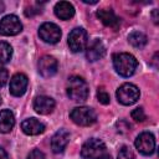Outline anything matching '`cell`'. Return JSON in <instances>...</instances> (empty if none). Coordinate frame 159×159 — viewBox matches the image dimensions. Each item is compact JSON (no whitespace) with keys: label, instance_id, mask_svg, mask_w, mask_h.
<instances>
[{"label":"cell","instance_id":"6da1fadb","mask_svg":"<svg viewBox=\"0 0 159 159\" xmlns=\"http://www.w3.org/2000/svg\"><path fill=\"white\" fill-rule=\"evenodd\" d=\"M113 66L118 75H120L122 77H129L135 72L138 67V61L133 55L120 52L113 55Z\"/></svg>","mask_w":159,"mask_h":159},{"label":"cell","instance_id":"7a4b0ae2","mask_svg":"<svg viewBox=\"0 0 159 159\" xmlns=\"http://www.w3.org/2000/svg\"><path fill=\"white\" fill-rule=\"evenodd\" d=\"M66 92L70 99L75 102H83L87 99L89 89L87 82L80 76H72L68 78L66 84Z\"/></svg>","mask_w":159,"mask_h":159},{"label":"cell","instance_id":"3957f363","mask_svg":"<svg viewBox=\"0 0 159 159\" xmlns=\"http://www.w3.org/2000/svg\"><path fill=\"white\" fill-rule=\"evenodd\" d=\"M81 155L83 159H103L108 155L106 144L97 138L88 139L81 149Z\"/></svg>","mask_w":159,"mask_h":159},{"label":"cell","instance_id":"277c9868","mask_svg":"<svg viewBox=\"0 0 159 159\" xmlns=\"http://www.w3.org/2000/svg\"><path fill=\"white\" fill-rule=\"evenodd\" d=\"M70 117L73 120V123H76L77 125H82V127L92 125L97 120L96 112L92 108L84 107V106L73 108L70 113Z\"/></svg>","mask_w":159,"mask_h":159},{"label":"cell","instance_id":"5b68a950","mask_svg":"<svg viewBox=\"0 0 159 159\" xmlns=\"http://www.w3.org/2000/svg\"><path fill=\"white\" fill-rule=\"evenodd\" d=\"M117 99L119 103L124 106H130L134 104L139 99V89L135 84L133 83H123L118 89H117Z\"/></svg>","mask_w":159,"mask_h":159},{"label":"cell","instance_id":"8992f818","mask_svg":"<svg viewBox=\"0 0 159 159\" xmlns=\"http://www.w3.org/2000/svg\"><path fill=\"white\" fill-rule=\"evenodd\" d=\"M87 32L82 27L73 29L68 35V46L72 52H81L86 48L87 45Z\"/></svg>","mask_w":159,"mask_h":159},{"label":"cell","instance_id":"52a82bcc","mask_svg":"<svg viewBox=\"0 0 159 159\" xmlns=\"http://www.w3.org/2000/svg\"><path fill=\"white\" fill-rule=\"evenodd\" d=\"M22 25L17 16L15 15H6L0 20V34L5 36H14L21 32Z\"/></svg>","mask_w":159,"mask_h":159},{"label":"cell","instance_id":"ba28073f","mask_svg":"<svg viewBox=\"0 0 159 159\" xmlns=\"http://www.w3.org/2000/svg\"><path fill=\"white\" fill-rule=\"evenodd\" d=\"M39 36L47 43H56L61 39V30L53 22H43L39 29Z\"/></svg>","mask_w":159,"mask_h":159},{"label":"cell","instance_id":"9c48e42d","mask_svg":"<svg viewBox=\"0 0 159 159\" xmlns=\"http://www.w3.org/2000/svg\"><path fill=\"white\" fill-rule=\"evenodd\" d=\"M135 148L143 155H152L155 150V139L154 135L149 132L140 133L135 139Z\"/></svg>","mask_w":159,"mask_h":159},{"label":"cell","instance_id":"30bf717a","mask_svg":"<svg viewBox=\"0 0 159 159\" xmlns=\"http://www.w3.org/2000/svg\"><path fill=\"white\" fill-rule=\"evenodd\" d=\"M57 67H58L57 60L52 56H48V55L42 56L37 63V68H39L40 75L46 77V78L52 77L57 72Z\"/></svg>","mask_w":159,"mask_h":159},{"label":"cell","instance_id":"8fae6325","mask_svg":"<svg viewBox=\"0 0 159 159\" xmlns=\"http://www.w3.org/2000/svg\"><path fill=\"white\" fill-rule=\"evenodd\" d=\"M27 83H29V80H27L26 75H24V73L14 75L10 80V93L15 97L22 96L27 88Z\"/></svg>","mask_w":159,"mask_h":159},{"label":"cell","instance_id":"7c38bea8","mask_svg":"<svg viewBox=\"0 0 159 159\" xmlns=\"http://www.w3.org/2000/svg\"><path fill=\"white\" fill-rule=\"evenodd\" d=\"M70 140V133L66 129L57 130L51 138V148L53 153H62Z\"/></svg>","mask_w":159,"mask_h":159},{"label":"cell","instance_id":"4fadbf2b","mask_svg":"<svg viewBox=\"0 0 159 159\" xmlns=\"http://www.w3.org/2000/svg\"><path fill=\"white\" fill-rule=\"evenodd\" d=\"M55 108V101L48 96H39L34 101V109L39 114H48Z\"/></svg>","mask_w":159,"mask_h":159},{"label":"cell","instance_id":"5bb4252c","mask_svg":"<svg viewBox=\"0 0 159 159\" xmlns=\"http://www.w3.org/2000/svg\"><path fill=\"white\" fill-rule=\"evenodd\" d=\"M104 53H106L104 45L102 43V41L96 39L88 45L87 51H86V57L88 61L94 62V61H98L99 58H102L104 56Z\"/></svg>","mask_w":159,"mask_h":159},{"label":"cell","instance_id":"9a60e30c","mask_svg":"<svg viewBox=\"0 0 159 159\" xmlns=\"http://www.w3.org/2000/svg\"><path fill=\"white\" fill-rule=\"evenodd\" d=\"M21 129L27 135H37L45 132V125L36 118H29L21 123Z\"/></svg>","mask_w":159,"mask_h":159},{"label":"cell","instance_id":"2e32d148","mask_svg":"<svg viewBox=\"0 0 159 159\" xmlns=\"http://www.w3.org/2000/svg\"><path fill=\"white\" fill-rule=\"evenodd\" d=\"M97 16L98 19L108 27H112V29H117L119 26V17L114 14V11L112 9H101L97 11Z\"/></svg>","mask_w":159,"mask_h":159},{"label":"cell","instance_id":"e0dca14e","mask_svg":"<svg viewBox=\"0 0 159 159\" xmlns=\"http://www.w3.org/2000/svg\"><path fill=\"white\" fill-rule=\"evenodd\" d=\"M15 125V117L10 109L0 111V133H9Z\"/></svg>","mask_w":159,"mask_h":159},{"label":"cell","instance_id":"ac0fdd59","mask_svg":"<svg viewBox=\"0 0 159 159\" xmlns=\"http://www.w3.org/2000/svg\"><path fill=\"white\" fill-rule=\"evenodd\" d=\"M55 15L62 20H68L75 15V7L67 1H60L55 5Z\"/></svg>","mask_w":159,"mask_h":159},{"label":"cell","instance_id":"d6986e66","mask_svg":"<svg viewBox=\"0 0 159 159\" xmlns=\"http://www.w3.org/2000/svg\"><path fill=\"white\" fill-rule=\"evenodd\" d=\"M128 41L129 43L133 46V47H137V48H142L145 46L147 43V36L140 32V31H133L129 36H128Z\"/></svg>","mask_w":159,"mask_h":159},{"label":"cell","instance_id":"ffe728a7","mask_svg":"<svg viewBox=\"0 0 159 159\" xmlns=\"http://www.w3.org/2000/svg\"><path fill=\"white\" fill-rule=\"evenodd\" d=\"M12 56V48L7 42L0 41V63H6Z\"/></svg>","mask_w":159,"mask_h":159},{"label":"cell","instance_id":"44dd1931","mask_svg":"<svg viewBox=\"0 0 159 159\" xmlns=\"http://www.w3.org/2000/svg\"><path fill=\"white\" fill-rule=\"evenodd\" d=\"M118 159H135V157L128 147H122L118 152Z\"/></svg>","mask_w":159,"mask_h":159},{"label":"cell","instance_id":"7402d4cb","mask_svg":"<svg viewBox=\"0 0 159 159\" xmlns=\"http://www.w3.org/2000/svg\"><path fill=\"white\" fill-rule=\"evenodd\" d=\"M130 116H132V118L135 122H144V119H145V113H144V111H143L142 107H138V108L133 109L132 113H130Z\"/></svg>","mask_w":159,"mask_h":159},{"label":"cell","instance_id":"603a6c76","mask_svg":"<svg viewBox=\"0 0 159 159\" xmlns=\"http://www.w3.org/2000/svg\"><path fill=\"white\" fill-rule=\"evenodd\" d=\"M97 98L102 104H108L109 103V94L107 93V91L104 88H98L97 91Z\"/></svg>","mask_w":159,"mask_h":159},{"label":"cell","instance_id":"cb8c5ba5","mask_svg":"<svg viewBox=\"0 0 159 159\" xmlns=\"http://www.w3.org/2000/svg\"><path fill=\"white\" fill-rule=\"evenodd\" d=\"M27 159H45V154L39 149H34L27 155Z\"/></svg>","mask_w":159,"mask_h":159},{"label":"cell","instance_id":"d4e9b609","mask_svg":"<svg viewBox=\"0 0 159 159\" xmlns=\"http://www.w3.org/2000/svg\"><path fill=\"white\" fill-rule=\"evenodd\" d=\"M7 77H9V73H7V71L5 70V68H2V67H0V88L6 83V81H7Z\"/></svg>","mask_w":159,"mask_h":159},{"label":"cell","instance_id":"484cf974","mask_svg":"<svg viewBox=\"0 0 159 159\" xmlns=\"http://www.w3.org/2000/svg\"><path fill=\"white\" fill-rule=\"evenodd\" d=\"M0 159H7V154L6 152L0 147Z\"/></svg>","mask_w":159,"mask_h":159},{"label":"cell","instance_id":"4316f807","mask_svg":"<svg viewBox=\"0 0 159 159\" xmlns=\"http://www.w3.org/2000/svg\"><path fill=\"white\" fill-rule=\"evenodd\" d=\"M157 12H158V10H153V21L155 22V24H158V16H157Z\"/></svg>","mask_w":159,"mask_h":159},{"label":"cell","instance_id":"83f0119b","mask_svg":"<svg viewBox=\"0 0 159 159\" xmlns=\"http://www.w3.org/2000/svg\"><path fill=\"white\" fill-rule=\"evenodd\" d=\"M4 9H5L4 2H1V1H0V12H2V11H4Z\"/></svg>","mask_w":159,"mask_h":159},{"label":"cell","instance_id":"f1b7e54d","mask_svg":"<svg viewBox=\"0 0 159 159\" xmlns=\"http://www.w3.org/2000/svg\"><path fill=\"white\" fill-rule=\"evenodd\" d=\"M103 159H112V158H111V155H109V154H108V155H107V157H106V158H103Z\"/></svg>","mask_w":159,"mask_h":159},{"label":"cell","instance_id":"f546056e","mask_svg":"<svg viewBox=\"0 0 159 159\" xmlns=\"http://www.w3.org/2000/svg\"><path fill=\"white\" fill-rule=\"evenodd\" d=\"M1 102H2V99H1V97H0V104H1Z\"/></svg>","mask_w":159,"mask_h":159}]
</instances>
